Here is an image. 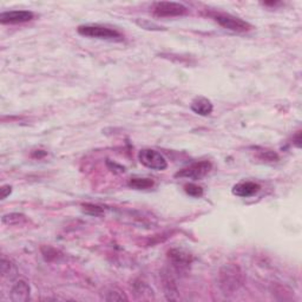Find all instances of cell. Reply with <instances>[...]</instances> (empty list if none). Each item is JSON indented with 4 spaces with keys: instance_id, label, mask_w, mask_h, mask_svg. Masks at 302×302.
I'll list each match as a JSON object with an SVG mask.
<instances>
[{
    "instance_id": "cell-1",
    "label": "cell",
    "mask_w": 302,
    "mask_h": 302,
    "mask_svg": "<svg viewBox=\"0 0 302 302\" xmlns=\"http://www.w3.org/2000/svg\"><path fill=\"white\" fill-rule=\"evenodd\" d=\"M244 281H246L244 273L239 265H225L219 271L218 283L220 289L225 294H234L237 292L244 285Z\"/></svg>"
},
{
    "instance_id": "cell-2",
    "label": "cell",
    "mask_w": 302,
    "mask_h": 302,
    "mask_svg": "<svg viewBox=\"0 0 302 302\" xmlns=\"http://www.w3.org/2000/svg\"><path fill=\"white\" fill-rule=\"evenodd\" d=\"M78 33L88 38L104 39V40H120L122 34L115 28H110L102 25H80L77 28Z\"/></svg>"
},
{
    "instance_id": "cell-3",
    "label": "cell",
    "mask_w": 302,
    "mask_h": 302,
    "mask_svg": "<svg viewBox=\"0 0 302 302\" xmlns=\"http://www.w3.org/2000/svg\"><path fill=\"white\" fill-rule=\"evenodd\" d=\"M210 16L220 26L233 32H247L251 28V25L248 23V21L241 19V18H237L235 16H232V14L218 12L211 13Z\"/></svg>"
},
{
    "instance_id": "cell-4",
    "label": "cell",
    "mask_w": 302,
    "mask_h": 302,
    "mask_svg": "<svg viewBox=\"0 0 302 302\" xmlns=\"http://www.w3.org/2000/svg\"><path fill=\"white\" fill-rule=\"evenodd\" d=\"M138 159L141 164L147 166L149 169L163 171L168 168V162L161 152L152 150V149H143L138 154Z\"/></svg>"
},
{
    "instance_id": "cell-5",
    "label": "cell",
    "mask_w": 302,
    "mask_h": 302,
    "mask_svg": "<svg viewBox=\"0 0 302 302\" xmlns=\"http://www.w3.org/2000/svg\"><path fill=\"white\" fill-rule=\"evenodd\" d=\"M211 168H212V164L209 161L195 162L193 164L188 165L182 170H180V171L175 175V177L198 181V180L204 179V177L210 172Z\"/></svg>"
},
{
    "instance_id": "cell-6",
    "label": "cell",
    "mask_w": 302,
    "mask_h": 302,
    "mask_svg": "<svg viewBox=\"0 0 302 302\" xmlns=\"http://www.w3.org/2000/svg\"><path fill=\"white\" fill-rule=\"evenodd\" d=\"M152 12H154L156 17L159 18L181 17L188 13V7L180 3L159 2L154 4V6H152Z\"/></svg>"
},
{
    "instance_id": "cell-7",
    "label": "cell",
    "mask_w": 302,
    "mask_h": 302,
    "mask_svg": "<svg viewBox=\"0 0 302 302\" xmlns=\"http://www.w3.org/2000/svg\"><path fill=\"white\" fill-rule=\"evenodd\" d=\"M168 258L177 271H184V269L189 267L191 262H193L191 254L183 249H179V248L170 249L168 251Z\"/></svg>"
},
{
    "instance_id": "cell-8",
    "label": "cell",
    "mask_w": 302,
    "mask_h": 302,
    "mask_svg": "<svg viewBox=\"0 0 302 302\" xmlns=\"http://www.w3.org/2000/svg\"><path fill=\"white\" fill-rule=\"evenodd\" d=\"M34 18L31 11H7L0 13V23L2 24H20L26 23Z\"/></svg>"
},
{
    "instance_id": "cell-9",
    "label": "cell",
    "mask_w": 302,
    "mask_h": 302,
    "mask_svg": "<svg viewBox=\"0 0 302 302\" xmlns=\"http://www.w3.org/2000/svg\"><path fill=\"white\" fill-rule=\"evenodd\" d=\"M260 190H261L260 184H257L255 182H250V181L237 183L233 187V189H232L233 194L235 195V196L242 197V198L254 196V195H256Z\"/></svg>"
},
{
    "instance_id": "cell-10",
    "label": "cell",
    "mask_w": 302,
    "mask_h": 302,
    "mask_svg": "<svg viewBox=\"0 0 302 302\" xmlns=\"http://www.w3.org/2000/svg\"><path fill=\"white\" fill-rule=\"evenodd\" d=\"M30 285L24 280H19L14 283L11 289V300L14 302H24L30 299Z\"/></svg>"
},
{
    "instance_id": "cell-11",
    "label": "cell",
    "mask_w": 302,
    "mask_h": 302,
    "mask_svg": "<svg viewBox=\"0 0 302 302\" xmlns=\"http://www.w3.org/2000/svg\"><path fill=\"white\" fill-rule=\"evenodd\" d=\"M190 108L196 115L209 116L212 112V110H214V105H212V103L208 98L197 97L191 102Z\"/></svg>"
},
{
    "instance_id": "cell-12",
    "label": "cell",
    "mask_w": 302,
    "mask_h": 302,
    "mask_svg": "<svg viewBox=\"0 0 302 302\" xmlns=\"http://www.w3.org/2000/svg\"><path fill=\"white\" fill-rule=\"evenodd\" d=\"M162 280H163V287H164V290H165L166 299L168 300L179 299V290H177L176 283L174 281L172 276L166 273V274L162 275Z\"/></svg>"
},
{
    "instance_id": "cell-13",
    "label": "cell",
    "mask_w": 302,
    "mask_h": 302,
    "mask_svg": "<svg viewBox=\"0 0 302 302\" xmlns=\"http://www.w3.org/2000/svg\"><path fill=\"white\" fill-rule=\"evenodd\" d=\"M127 184L135 190H147L154 187L155 183L150 179H131Z\"/></svg>"
},
{
    "instance_id": "cell-14",
    "label": "cell",
    "mask_w": 302,
    "mask_h": 302,
    "mask_svg": "<svg viewBox=\"0 0 302 302\" xmlns=\"http://www.w3.org/2000/svg\"><path fill=\"white\" fill-rule=\"evenodd\" d=\"M2 221L4 225H7V226L19 225L20 222L25 221V216L23 214H16V212H13V214L4 215Z\"/></svg>"
},
{
    "instance_id": "cell-15",
    "label": "cell",
    "mask_w": 302,
    "mask_h": 302,
    "mask_svg": "<svg viewBox=\"0 0 302 302\" xmlns=\"http://www.w3.org/2000/svg\"><path fill=\"white\" fill-rule=\"evenodd\" d=\"M81 208H83V211L85 214L91 215V216H101L103 215V210L102 207H99L97 204H92V203H85L81 204Z\"/></svg>"
},
{
    "instance_id": "cell-16",
    "label": "cell",
    "mask_w": 302,
    "mask_h": 302,
    "mask_svg": "<svg viewBox=\"0 0 302 302\" xmlns=\"http://www.w3.org/2000/svg\"><path fill=\"white\" fill-rule=\"evenodd\" d=\"M184 191L189 195V196L193 197H201L203 195V189L200 186L194 183H188L184 186Z\"/></svg>"
},
{
    "instance_id": "cell-17",
    "label": "cell",
    "mask_w": 302,
    "mask_h": 302,
    "mask_svg": "<svg viewBox=\"0 0 302 302\" xmlns=\"http://www.w3.org/2000/svg\"><path fill=\"white\" fill-rule=\"evenodd\" d=\"M14 272V268H13V265L11 264V262L9 260H6L5 257L2 258V265H0V273H2V275L4 276V278H10L11 276L10 274L11 273Z\"/></svg>"
},
{
    "instance_id": "cell-18",
    "label": "cell",
    "mask_w": 302,
    "mask_h": 302,
    "mask_svg": "<svg viewBox=\"0 0 302 302\" xmlns=\"http://www.w3.org/2000/svg\"><path fill=\"white\" fill-rule=\"evenodd\" d=\"M260 158L265 159V161L267 162H276L279 161V155L272 150H264L261 151Z\"/></svg>"
},
{
    "instance_id": "cell-19",
    "label": "cell",
    "mask_w": 302,
    "mask_h": 302,
    "mask_svg": "<svg viewBox=\"0 0 302 302\" xmlns=\"http://www.w3.org/2000/svg\"><path fill=\"white\" fill-rule=\"evenodd\" d=\"M109 295L106 296V300L109 301H120V300H127V297L124 295L119 290H112V292L108 293Z\"/></svg>"
},
{
    "instance_id": "cell-20",
    "label": "cell",
    "mask_w": 302,
    "mask_h": 302,
    "mask_svg": "<svg viewBox=\"0 0 302 302\" xmlns=\"http://www.w3.org/2000/svg\"><path fill=\"white\" fill-rule=\"evenodd\" d=\"M11 193H12V187L3 186L2 189H0V197H2V200H5L7 196H10Z\"/></svg>"
},
{
    "instance_id": "cell-21",
    "label": "cell",
    "mask_w": 302,
    "mask_h": 302,
    "mask_svg": "<svg viewBox=\"0 0 302 302\" xmlns=\"http://www.w3.org/2000/svg\"><path fill=\"white\" fill-rule=\"evenodd\" d=\"M106 165H108L109 168L111 169V171H117L116 169H118L119 172H124V168H123V166L116 164V163H112L111 161H109V159H108V161H106Z\"/></svg>"
},
{
    "instance_id": "cell-22",
    "label": "cell",
    "mask_w": 302,
    "mask_h": 302,
    "mask_svg": "<svg viewBox=\"0 0 302 302\" xmlns=\"http://www.w3.org/2000/svg\"><path fill=\"white\" fill-rule=\"evenodd\" d=\"M301 131H297V133L295 134V136L293 137V143L295 144L296 148H301Z\"/></svg>"
}]
</instances>
